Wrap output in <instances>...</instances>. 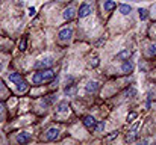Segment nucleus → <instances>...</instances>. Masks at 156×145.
Wrapping results in <instances>:
<instances>
[{
    "mask_svg": "<svg viewBox=\"0 0 156 145\" xmlns=\"http://www.w3.org/2000/svg\"><path fill=\"white\" fill-rule=\"evenodd\" d=\"M53 57H50V56H47V57H43V59H40L37 64H35V68L37 70H44V68H52L53 67Z\"/></svg>",
    "mask_w": 156,
    "mask_h": 145,
    "instance_id": "f257e3e1",
    "label": "nucleus"
},
{
    "mask_svg": "<svg viewBox=\"0 0 156 145\" xmlns=\"http://www.w3.org/2000/svg\"><path fill=\"white\" fill-rule=\"evenodd\" d=\"M71 36H73V29H71V27H65V29L59 30V33H58V38H59L61 43H67V41H70Z\"/></svg>",
    "mask_w": 156,
    "mask_h": 145,
    "instance_id": "f03ea898",
    "label": "nucleus"
},
{
    "mask_svg": "<svg viewBox=\"0 0 156 145\" xmlns=\"http://www.w3.org/2000/svg\"><path fill=\"white\" fill-rule=\"evenodd\" d=\"M83 126L88 129V130H96V126H97V121L93 115H87L83 116Z\"/></svg>",
    "mask_w": 156,
    "mask_h": 145,
    "instance_id": "7ed1b4c3",
    "label": "nucleus"
},
{
    "mask_svg": "<svg viewBox=\"0 0 156 145\" xmlns=\"http://www.w3.org/2000/svg\"><path fill=\"white\" fill-rule=\"evenodd\" d=\"M85 89H87V92H90V94H96V92H99V89H100V83H99L97 80H90V82L87 83Z\"/></svg>",
    "mask_w": 156,
    "mask_h": 145,
    "instance_id": "20e7f679",
    "label": "nucleus"
},
{
    "mask_svg": "<svg viewBox=\"0 0 156 145\" xmlns=\"http://www.w3.org/2000/svg\"><path fill=\"white\" fill-rule=\"evenodd\" d=\"M58 138H59V129L50 127V129L46 132V139H47V141H56Z\"/></svg>",
    "mask_w": 156,
    "mask_h": 145,
    "instance_id": "39448f33",
    "label": "nucleus"
},
{
    "mask_svg": "<svg viewBox=\"0 0 156 145\" xmlns=\"http://www.w3.org/2000/svg\"><path fill=\"white\" fill-rule=\"evenodd\" d=\"M41 74H43V82H52L55 79V71L52 68H44L41 70Z\"/></svg>",
    "mask_w": 156,
    "mask_h": 145,
    "instance_id": "423d86ee",
    "label": "nucleus"
},
{
    "mask_svg": "<svg viewBox=\"0 0 156 145\" xmlns=\"http://www.w3.org/2000/svg\"><path fill=\"white\" fill-rule=\"evenodd\" d=\"M30 139H32V136L27 132H20L17 135V142L18 144H27V142H30Z\"/></svg>",
    "mask_w": 156,
    "mask_h": 145,
    "instance_id": "0eeeda50",
    "label": "nucleus"
},
{
    "mask_svg": "<svg viewBox=\"0 0 156 145\" xmlns=\"http://www.w3.org/2000/svg\"><path fill=\"white\" fill-rule=\"evenodd\" d=\"M90 14H91V6L87 5V3H83V5L79 8V11H77V15H79L80 18H85V17H88Z\"/></svg>",
    "mask_w": 156,
    "mask_h": 145,
    "instance_id": "6e6552de",
    "label": "nucleus"
},
{
    "mask_svg": "<svg viewBox=\"0 0 156 145\" xmlns=\"http://www.w3.org/2000/svg\"><path fill=\"white\" fill-rule=\"evenodd\" d=\"M138 126H140V124H135V126L129 130V133H127V136H126V141H127V142H133V141L136 139V130H138Z\"/></svg>",
    "mask_w": 156,
    "mask_h": 145,
    "instance_id": "1a4fd4ad",
    "label": "nucleus"
},
{
    "mask_svg": "<svg viewBox=\"0 0 156 145\" xmlns=\"http://www.w3.org/2000/svg\"><path fill=\"white\" fill-rule=\"evenodd\" d=\"M15 85H17V92H20V94H24V92H27V89H29L27 82H24L23 79H21V80H18Z\"/></svg>",
    "mask_w": 156,
    "mask_h": 145,
    "instance_id": "9d476101",
    "label": "nucleus"
},
{
    "mask_svg": "<svg viewBox=\"0 0 156 145\" xmlns=\"http://www.w3.org/2000/svg\"><path fill=\"white\" fill-rule=\"evenodd\" d=\"M74 15H76V9H74V6H68V8L64 11V18H65V20H73Z\"/></svg>",
    "mask_w": 156,
    "mask_h": 145,
    "instance_id": "9b49d317",
    "label": "nucleus"
},
{
    "mask_svg": "<svg viewBox=\"0 0 156 145\" xmlns=\"http://www.w3.org/2000/svg\"><path fill=\"white\" fill-rule=\"evenodd\" d=\"M121 71L123 73H132L133 71V64H132V60H129V59H126L124 62H123V65H121Z\"/></svg>",
    "mask_w": 156,
    "mask_h": 145,
    "instance_id": "f8f14e48",
    "label": "nucleus"
},
{
    "mask_svg": "<svg viewBox=\"0 0 156 145\" xmlns=\"http://www.w3.org/2000/svg\"><path fill=\"white\" fill-rule=\"evenodd\" d=\"M68 110H70V104H68L67 101L58 103V106H56V113H58V115L62 113V112H68Z\"/></svg>",
    "mask_w": 156,
    "mask_h": 145,
    "instance_id": "ddd939ff",
    "label": "nucleus"
},
{
    "mask_svg": "<svg viewBox=\"0 0 156 145\" xmlns=\"http://www.w3.org/2000/svg\"><path fill=\"white\" fill-rule=\"evenodd\" d=\"M130 50L129 48H124V50H121L120 53H117V60H126V59H129L130 57Z\"/></svg>",
    "mask_w": 156,
    "mask_h": 145,
    "instance_id": "4468645a",
    "label": "nucleus"
},
{
    "mask_svg": "<svg viewBox=\"0 0 156 145\" xmlns=\"http://www.w3.org/2000/svg\"><path fill=\"white\" fill-rule=\"evenodd\" d=\"M118 11L123 14V15H129L132 12V6L130 5H120L118 6Z\"/></svg>",
    "mask_w": 156,
    "mask_h": 145,
    "instance_id": "2eb2a0df",
    "label": "nucleus"
},
{
    "mask_svg": "<svg viewBox=\"0 0 156 145\" xmlns=\"http://www.w3.org/2000/svg\"><path fill=\"white\" fill-rule=\"evenodd\" d=\"M32 83H34V85L44 83V82H43V74H41V71H38V73H35V74L32 76Z\"/></svg>",
    "mask_w": 156,
    "mask_h": 145,
    "instance_id": "dca6fc26",
    "label": "nucleus"
},
{
    "mask_svg": "<svg viewBox=\"0 0 156 145\" xmlns=\"http://www.w3.org/2000/svg\"><path fill=\"white\" fill-rule=\"evenodd\" d=\"M146 54H147V57H155L156 56V43L149 46L147 51H146Z\"/></svg>",
    "mask_w": 156,
    "mask_h": 145,
    "instance_id": "f3484780",
    "label": "nucleus"
},
{
    "mask_svg": "<svg viewBox=\"0 0 156 145\" xmlns=\"http://www.w3.org/2000/svg\"><path fill=\"white\" fill-rule=\"evenodd\" d=\"M103 6H105V11H108V12H109V11H112V9L117 6V3H115L114 0H105Z\"/></svg>",
    "mask_w": 156,
    "mask_h": 145,
    "instance_id": "a211bd4d",
    "label": "nucleus"
},
{
    "mask_svg": "<svg viewBox=\"0 0 156 145\" xmlns=\"http://www.w3.org/2000/svg\"><path fill=\"white\" fill-rule=\"evenodd\" d=\"M138 15H140V20H147L149 11H147L146 8H140V9H138Z\"/></svg>",
    "mask_w": 156,
    "mask_h": 145,
    "instance_id": "6ab92c4d",
    "label": "nucleus"
},
{
    "mask_svg": "<svg viewBox=\"0 0 156 145\" xmlns=\"http://www.w3.org/2000/svg\"><path fill=\"white\" fill-rule=\"evenodd\" d=\"M21 79H23V76H21L20 73H12V74L9 76V80H11V82H15V83H17L18 80H21Z\"/></svg>",
    "mask_w": 156,
    "mask_h": 145,
    "instance_id": "aec40b11",
    "label": "nucleus"
},
{
    "mask_svg": "<svg viewBox=\"0 0 156 145\" xmlns=\"http://www.w3.org/2000/svg\"><path fill=\"white\" fill-rule=\"evenodd\" d=\"M26 47H27V38H26V36H23V38H21V41H20V44H18V50H20V51H24Z\"/></svg>",
    "mask_w": 156,
    "mask_h": 145,
    "instance_id": "412c9836",
    "label": "nucleus"
},
{
    "mask_svg": "<svg viewBox=\"0 0 156 145\" xmlns=\"http://www.w3.org/2000/svg\"><path fill=\"white\" fill-rule=\"evenodd\" d=\"M74 92H76V85H68V86L65 88V94L68 97L74 95Z\"/></svg>",
    "mask_w": 156,
    "mask_h": 145,
    "instance_id": "4be33fe9",
    "label": "nucleus"
},
{
    "mask_svg": "<svg viewBox=\"0 0 156 145\" xmlns=\"http://www.w3.org/2000/svg\"><path fill=\"white\" fill-rule=\"evenodd\" d=\"M99 64H100V62H99V57H93V59L90 60V67H91V68L99 67Z\"/></svg>",
    "mask_w": 156,
    "mask_h": 145,
    "instance_id": "5701e85b",
    "label": "nucleus"
},
{
    "mask_svg": "<svg viewBox=\"0 0 156 145\" xmlns=\"http://www.w3.org/2000/svg\"><path fill=\"white\" fill-rule=\"evenodd\" d=\"M136 116H138L136 112H130V113L127 115V123H132L133 119H136Z\"/></svg>",
    "mask_w": 156,
    "mask_h": 145,
    "instance_id": "b1692460",
    "label": "nucleus"
},
{
    "mask_svg": "<svg viewBox=\"0 0 156 145\" xmlns=\"http://www.w3.org/2000/svg\"><path fill=\"white\" fill-rule=\"evenodd\" d=\"M105 127H106V124H105V121H100L97 126H96V130H99V132H103Z\"/></svg>",
    "mask_w": 156,
    "mask_h": 145,
    "instance_id": "393cba45",
    "label": "nucleus"
},
{
    "mask_svg": "<svg viewBox=\"0 0 156 145\" xmlns=\"http://www.w3.org/2000/svg\"><path fill=\"white\" fill-rule=\"evenodd\" d=\"M135 94H136V91H135V89H129V91H126V94H124V95L126 97H132V95H135Z\"/></svg>",
    "mask_w": 156,
    "mask_h": 145,
    "instance_id": "a878e982",
    "label": "nucleus"
},
{
    "mask_svg": "<svg viewBox=\"0 0 156 145\" xmlns=\"http://www.w3.org/2000/svg\"><path fill=\"white\" fill-rule=\"evenodd\" d=\"M117 136H118V132H112V133L108 136V139L111 141V139H114V138H117Z\"/></svg>",
    "mask_w": 156,
    "mask_h": 145,
    "instance_id": "bb28decb",
    "label": "nucleus"
},
{
    "mask_svg": "<svg viewBox=\"0 0 156 145\" xmlns=\"http://www.w3.org/2000/svg\"><path fill=\"white\" fill-rule=\"evenodd\" d=\"M35 14H37V11H35V8H29V15H30V17H34Z\"/></svg>",
    "mask_w": 156,
    "mask_h": 145,
    "instance_id": "cd10ccee",
    "label": "nucleus"
},
{
    "mask_svg": "<svg viewBox=\"0 0 156 145\" xmlns=\"http://www.w3.org/2000/svg\"><path fill=\"white\" fill-rule=\"evenodd\" d=\"M2 67H3V64H2V62H0V70H2Z\"/></svg>",
    "mask_w": 156,
    "mask_h": 145,
    "instance_id": "c85d7f7f",
    "label": "nucleus"
}]
</instances>
